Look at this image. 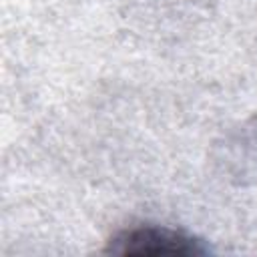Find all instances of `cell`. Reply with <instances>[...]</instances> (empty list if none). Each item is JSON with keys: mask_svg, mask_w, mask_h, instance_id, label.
Returning <instances> with one entry per match:
<instances>
[{"mask_svg": "<svg viewBox=\"0 0 257 257\" xmlns=\"http://www.w3.org/2000/svg\"><path fill=\"white\" fill-rule=\"evenodd\" d=\"M209 249L197 237L163 225H135L118 231L106 243L108 255H205Z\"/></svg>", "mask_w": 257, "mask_h": 257, "instance_id": "6da1fadb", "label": "cell"}]
</instances>
